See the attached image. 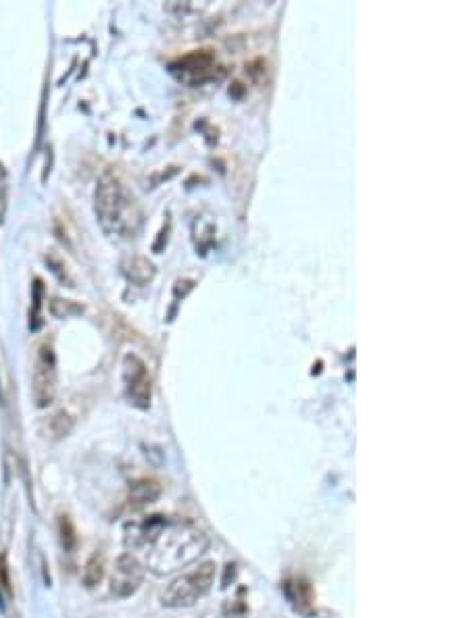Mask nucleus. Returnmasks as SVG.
<instances>
[{
  "label": "nucleus",
  "instance_id": "f257e3e1",
  "mask_svg": "<svg viewBox=\"0 0 469 618\" xmlns=\"http://www.w3.org/2000/svg\"><path fill=\"white\" fill-rule=\"evenodd\" d=\"M124 541L134 556L156 573H173L200 556L209 539L203 529L188 519L149 517L142 521H129L124 529Z\"/></svg>",
  "mask_w": 469,
  "mask_h": 618
},
{
  "label": "nucleus",
  "instance_id": "f03ea898",
  "mask_svg": "<svg viewBox=\"0 0 469 618\" xmlns=\"http://www.w3.org/2000/svg\"><path fill=\"white\" fill-rule=\"evenodd\" d=\"M96 215L109 233L129 238L140 227V206L134 194L113 173H107L96 187Z\"/></svg>",
  "mask_w": 469,
  "mask_h": 618
},
{
  "label": "nucleus",
  "instance_id": "7ed1b4c3",
  "mask_svg": "<svg viewBox=\"0 0 469 618\" xmlns=\"http://www.w3.org/2000/svg\"><path fill=\"white\" fill-rule=\"evenodd\" d=\"M215 581V562H203L196 568L188 570L173 579L161 595L165 608H188L203 600Z\"/></svg>",
  "mask_w": 469,
  "mask_h": 618
},
{
  "label": "nucleus",
  "instance_id": "20e7f679",
  "mask_svg": "<svg viewBox=\"0 0 469 618\" xmlns=\"http://www.w3.org/2000/svg\"><path fill=\"white\" fill-rule=\"evenodd\" d=\"M31 396L38 408H46L57 396V360L48 341L38 348L31 375Z\"/></svg>",
  "mask_w": 469,
  "mask_h": 618
},
{
  "label": "nucleus",
  "instance_id": "39448f33",
  "mask_svg": "<svg viewBox=\"0 0 469 618\" xmlns=\"http://www.w3.org/2000/svg\"><path fill=\"white\" fill-rule=\"evenodd\" d=\"M142 579H144V564L131 552H125L115 562L113 577H111V593L122 600L129 597L140 589Z\"/></svg>",
  "mask_w": 469,
  "mask_h": 618
},
{
  "label": "nucleus",
  "instance_id": "423d86ee",
  "mask_svg": "<svg viewBox=\"0 0 469 618\" xmlns=\"http://www.w3.org/2000/svg\"><path fill=\"white\" fill-rule=\"evenodd\" d=\"M125 390L127 398L138 408H149L151 404V375L146 365L138 356H125Z\"/></svg>",
  "mask_w": 469,
  "mask_h": 618
},
{
  "label": "nucleus",
  "instance_id": "0eeeda50",
  "mask_svg": "<svg viewBox=\"0 0 469 618\" xmlns=\"http://www.w3.org/2000/svg\"><path fill=\"white\" fill-rule=\"evenodd\" d=\"M215 65V57L211 50H196L182 57L180 61L173 65V71H182V75L192 79V82H203L205 77L211 75V69Z\"/></svg>",
  "mask_w": 469,
  "mask_h": 618
},
{
  "label": "nucleus",
  "instance_id": "6e6552de",
  "mask_svg": "<svg viewBox=\"0 0 469 618\" xmlns=\"http://www.w3.org/2000/svg\"><path fill=\"white\" fill-rule=\"evenodd\" d=\"M161 495V485L155 479H138L129 485V494H127V508L131 512H140L144 508H149L151 504H155Z\"/></svg>",
  "mask_w": 469,
  "mask_h": 618
},
{
  "label": "nucleus",
  "instance_id": "1a4fd4ad",
  "mask_svg": "<svg viewBox=\"0 0 469 618\" xmlns=\"http://www.w3.org/2000/svg\"><path fill=\"white\" fill-rule=\"evenodd\" d=\"M104 577V554L102 552H94L92 556L88 558L84 573H82V581L88 589L96 587Z\"/></svg>",
  "mask_w": 469,
  "mask_h": 618
},
{
  "label": "nucleus",
  "instance_id": "9d476101",
  "mask_svg": "<svg viewBox=\"0 0 469 618\" xmlns=\"http://www.w3.org/2000/svg\"><path fill=\"white\" fill-rule=\"evenodd\" d=\"M59 535H61L63 550H65L67 554H71V552L77 548V531H75L73 521H71L67 514H61V517H59Z\"/></svg>",
  "mask_w": 469,
  "mask_h": 618
},
{
  "label": "nucleus",
  "instance_id": "9b49d317",
  "mask_svg": "<svg viewBox=\"0 0 469 618\" xmlns=\"http://www.w3.org/2000/svg\"><path fill=\"white\" fill-rule=\"evenodd\" d=\"M286 591H294V595H290V600L296 604V606H301V608H307V606H311L313 604V591H311V585L307 583V581H294V583H288V587H286Z\"/></svg>",
  "mask_w": 469,
  "mask_h": 618
}]
</instances>
